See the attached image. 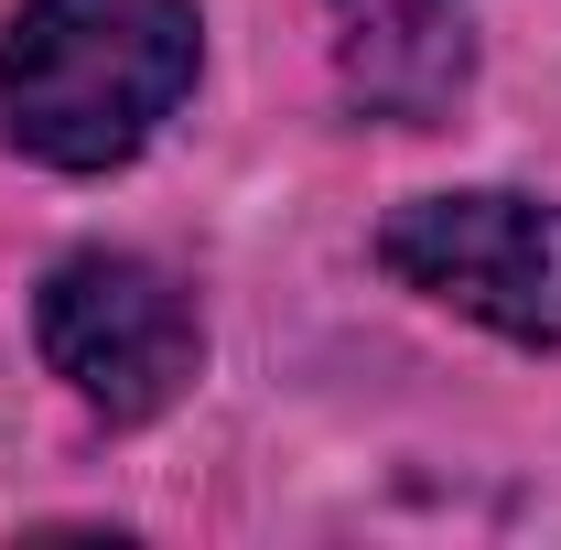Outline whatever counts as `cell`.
Returning <instances> with one entry per match:
<instances>
[{
    "label": "cell",
    "instance_id": "obj_1",
    "mask_svg": "<svg viewBox=\"0 0 561 550\" xmlns=\"http://www.w3.org/2000/svg\"><path fill=\"white\" fill-rule=\"evenodd\" d=\"M195 0H22L0 22V130L44 173H119L195 98Z\"/></svg>",
    "mask_w": 561,
    "mask_h": 550
},
{
    "label": "cell",
    "instance_id": "obj_2",
    "mask_svg": "<svg viewBox=\"0 0 561 550\" xmlns=\"http://www.w3.org/2000/svg\"><path fill=\"white\" fill-rule=\"evenodd\" d=\"M33 345H44V367L98 421H162L195 389V367H206L195 291L162 260H140V249H76V260H55L44 291H33Z\"/></svg>",
    "mask_w": 561,
    "mask_h": 550
},
{
    "label": "cell",
    "instance_id": "obj_3",
    "mask_svg": "<svg viewBox=\"0 0 561 550\" xmlns=\"http://www.w3.org/2000/svg\"><path fill=\"white\" fill-rule=\"evenodd\" d=\"M378 271L507 345H561V206L518 184L411 195L378 227Z\"/></svg>",
    "mask_w": 561,
    "mask_h": 550
},
{
    "label": "cell",
    "instance_id": "obj_4",
    "mask_svg": "<svg viewBox=\"0 0 561 550\" xmlns=\"http://www.w3.org/2000/svg\"><path fill=\"white\" fill-rule=\"evenodd\" d=\"M335 76L367 119L432 130L476 76V0H324Z\"/></svg>",
    "mask_w": 561,
    "mask_h": 550
}]
</instances>
